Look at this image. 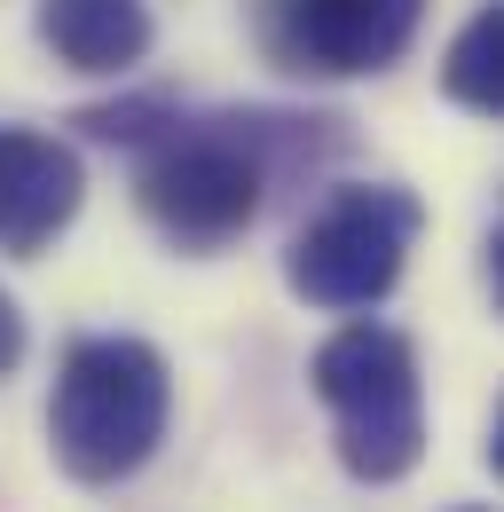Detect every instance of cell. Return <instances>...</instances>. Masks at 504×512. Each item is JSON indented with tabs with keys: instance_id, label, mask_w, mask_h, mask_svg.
Masks as SVG:
<instances>
[{
	"instance_id": "6da1fadb",
	"label": "cell",
	"mask_w": 504,
	"mask_h": 512,
	"mask_svg": "<svg viewBox=\"0 0 504 512\" xmlns=\"http://www.w3.org/2000/svg\"><path fill=\"white\" fill-rule=\"evenodd\" d=\"M347 134L339 119H276V111H221V119H182L158 134L150 150H134V197L150 213V229L182 253H221L237 245L260 205L268 182L284 166H315L331 158Z\"/></svg>"
},
{
	"instance_id": "7a4b0ae2",
	"label": "cell",
	"mask_w": 504,
	"mask_h": 512,
	"mask_svg": "<svg viewBox=\"0 0 504 512\" xmlns=\"http://www.w3.org/2000/svg\"><path fill=\"white\" fill-rule=\"evenodd\" d=\"M174 426V371L150 339L134 331H87L71 339L56 363L48 394V457L71 481L111 489L126 473H142Z\"/></svg>"
},
{
	"instance_id": "3957f363",
	"label": "cell",
	"mask_w": 504,
	"mask_h": 512,
	"mask_svg": "<svg viewBox=\"0 0 504 512\" xmlns=\"http://www.w3.org/2000/svg\"><path fill=\"white\" fill-rule=\"evenodd\" d=\"M315 402L331 410V449L355 481H402L426 457V379H418V347L394 323H339L308 363Z\"/></svg>"
},
{
	"instance_id": "277c9868",
	"label": "cell",
	"mask_w": 504,
	"mask_h": 512,
	"mask_svg": "<svg viewBox=\"0 0 504 512\" xmlns=\"http://www.w3.org/2000/svg\"><path fill=\"white\" fill-rule=\"evenodd\" d=\"M426 229V205L402 182H347L284 245V284L323 316H363L402 284V260Z\"/></svg>"
},
{
	"instance_id": "5b68a950",
	"label": "cell",
	"mask_w": 504,
	"mask_h": 512,
	"mask_svg": "<svg viewBox=\"0 0 504 512\" xmlns=\"http://www.w3.org/2000/svg\"><path fill=\"white\" fill-rule=\"evenodd\" d=\"M434 0H252L268 64L292 79H371L410 56Z\"/></svg>"
},
{
	"instance_id": "8992f818",
	"label": "cell",
	"mask_w": 504,
	"mask_h": 512,
	"mask_svg": "<svg viewBox=\"0 0 504 512\" xmlns=\"http://www.w3.org/2000/svg\"><path fill=\"white\" fill-rule=\"evenodd\" d=\"M87 205V166L63 134L0 127V253L40 260Z\"/></svg>"
},
{
	"instance_id": "52a82bcc",
	"label": "cell",
	"mask_w": 504,
	"mask_h": 512,
	"mask_svg": "<svg viewBox=\"0 0 504 512\" xmlns=\"http://www.w3.org/2000/svg\"><path fill=\"white\" fill-rule=\"evenodd\" d=\"M40 48L71 71H95V79H111V71H134L150 56V40H158V24H150V0H40Z\"/></svg>"
},
{
	"instance_id": "ba28073f",
	"label": "cell",
	"mask_w": 504,
	"mask_h": 512,
	"mask_svg": "<svg viewBox=\"0 0 504 512\" xmlns=\"http://www.w3.org/2000/svg\"><path fill=\"white\" fill-rule=\"evenodd\" d=\"M441 95L473 119H504V0H481L441 56Z\"/></svg>"
},
{
	"instance_id": "9c48e42d",
	"label": "cell",
	"mask_w": 504,
	"mask_h": 512,
	"mask_svg": "<svg viewBox=\"0 0 504 512\" xmlns=\"http://www.w3.org/2000/svg\"><path fill=\"white\" fill-rule=\"evenodd\" d=\"M16 363H24V308L0 292V379H8Z\"/></svg>"
},
{
	"instance_id": "30bf717a",
	"label": "cell",
	"mask_w": 504,
	"mask_h": 512,
	"mask_svg": "<svg viewBox=\"0 0 504 512\" xmlns=\"http://www.w3.org/2000/svg\"><path fill=\"white\" fill-rule=\"evenodd\" d=\"M457 512H489V505H457Z\"/></svg>"
}]
</instances>
